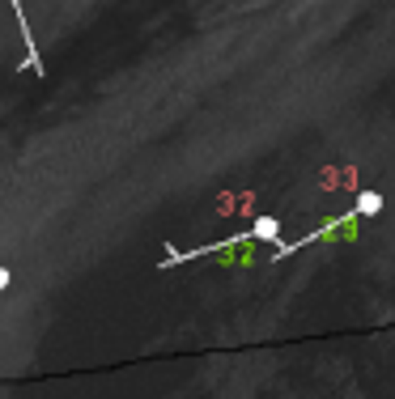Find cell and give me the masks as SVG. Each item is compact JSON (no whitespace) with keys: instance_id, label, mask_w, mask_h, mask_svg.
I'll use <instances>...</instances> for the list:
<instances>
[{"instance_id":"6da1fadb","label":"cell","mask_w":395,"mask_h":399,"mask_svg":"<svg viewBox=\"0 0 395 399\" xmlns=\"http://www.w3.org/2000/svg\"><path fill=\"white\" fill-rule=\"evenodd\" d=\"M9 285V268H0V289H5Z\"/></svg>"}]
</instances>
